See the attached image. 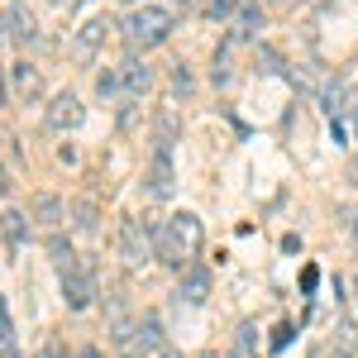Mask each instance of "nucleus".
Masks as SVG:
<instances>
[{
    "instance_id": "obj_1",
    "label": "nucleus",
    "mask_w": 358,
    "mask_h": 358,
    "mask_svg": "<svg viewBox=\"0 0 358 358\" xmlns=\"http://www.w3.org/2000/svg\"><path fill=\"white\" fill-rule=\"evenodd\" d=\"M153 249H158L163 263H172V268H191V258L201 254V220H196L191 210H181V215H172V220H163V230L153 234Z\"/></svg>"
},
{
    "instance_id": "obj_2",
    "label": "nucleus",
    "mask_w": 358,
    "mask_h": 358,
    "mask_svg": "<svg viewBox=\"0 0 358 358\" xmlns=\"http://www.w3.org/2000/svg\"><path fill=\"white\" fill-rule=\"evenodd\" d=\"M120 29H124L129 48H153V43H163V38L177 29V14H172L168 5H134Z\"/></svg>"
},
{
    "instance_id": "obj_3",
    "label": "nucleus",
    "mask_w": 358,
    "mask_h": 358,
    "mask_svg": "<svg viewBox=\"0 0 358 358\" xmlns=\"http://www.w3.org/2000/svg\"><path fill=\"white\" fill-rule=\"evenodd\" d=\"M115 344L124 358H148L163 349V325L153 315H144L139 325H115Z\"/></svg>"
},
{
    "instance_id": "obj_4",
    "label": "nucleus",
    "mask_w": 358,
    "mask_h": 358,
    "mask_svg": "<svg viewBox=\"0 0 358 358\" xmlns=\"http://www.w3.org/2000/svg\"><path fill=\"white\" fill-rule=\"evenodd\" d=\"M144 191H148L153 201H168V196L177 191V172H172V139H158V144H153V163H148Z\"/></svg>"
},
{
    "instance_id": "obj_5",
    "label": "nucleus",
    "mask_w": 358,
    "mask_h": 358,
    "mask_svg": "<svg viewBox=\"0 0 358 358\" xmlns=\"http://www.w3.org/2000/svg\"><path fill=\"white\" fill-rule=\"evenodd\" d=\"M158 249H153V230L144 225V220H124L120 225V258L129 263V268H139V263H148Z\"/></svg>"
},
{
    "instance_id": "obj_6",
    "label": "nucleus",
    "mask_w": 358,
    "mask_h": 358,
    "mask_svg": "<svg viewBox=\"0 0 358 358\" xmlns=\"http://www.w3.org/2000/svg\"><path fill=\"white\" fill-rule=\"evenodd\" d=\"M91 296H96V272L91 268L77 263L72 272H63V301H67V311H87Z\"/></svg>"
},
{
    "instance_id": "obj_7",
    "label": "nucleus",
    "mask_w": 358,
    "mask_h": 358,
    "mask_svg": "<svg viewBox=\"0 0 358 358\" xmlns=\"http://www.w3.org/2000/svg\"><path fill=\"white\" fill-rule=\"evenodd\" d=\"M82 115H87V110H82V100H77L72 91H63V96H53V100H48V115H43V120H48V129H53V134H67V129H77V124H82Z\"/></svg>"
},
{
    "instance_id": "obj_8",
    "label": "nucleus",
    "mask_w": 358,
    "mask_h": 358,
    "mask_svg": "<svg viewBox=\"0 0 358 358\" xmlns=\"http://www.w3.org/2000/svg\"><path fill=\"white\" fill-rule=\"evenodd\" d=\"M120 87L129 91V96H148V91H153V67H148L139 53L124 58V63H120Z\"/></svg>"
},
{
    "instance_id": "obj_9",
    "label": "nucleus",
    "mask_w": 358,
    "mask_h": 358,
    "mask_svg": "<svg viewBox=\"0 0 358 358\" xmlns=\"http://www.w3.org/2000/svg\"><path fill=\"white\" fill-rule=\"evenodd\" d=\"M105 29H110V19H105V14L87 19V24L77 29V38H72V53H77V58H96V48L105 43Z\"/></svg>"
},
{
    "instance_id": "obj_10",
    "label": "nucleus",
    "mask_w": 358,
    "mask_h": 358,
    "mask_svg": "<svg viewBox=\"0 0 358 358\" xmlns=\"http://www.w3.org/2000/svg\"><path fill=\"white\" fill-rule=\"evenodd\" d=\"M210 296V272L205 268H186L177 282V301H186V306H201Z\"/></svg>"
},
{
    "instance_id": "obj_11",
    "label": "nucleus",
    "mask_w": 358,
    "mask_h": 358,
    "mask_svg": "<svg viewBox=\"0 0 358 358\" xmlns=\"http://www.w3.org/2000/svg\"><path fill=\"white\" fill-rule=\"evenodd\" d=\"M263 29V5L258 0H239V10H234V38H254Z\"/></svg>"
},
{
    "instance_id": "obj_12",
    "label": "nucleus",
    "mask_w": 358,
    "mask_h": 358,
    "mask_svg": "<svg viewBox=\"0 0 358 358\" xmlns=\"http://www.w3.org/2000/svg\"><path fill=\"white\" fill-rule=\"evenodd\" d=\"M34 215H38L43 225H58V220H67V205H63L58 196H34Z\"/></svg>"
},
{
    "instance_id": "obj_13",
    "label": "nucleus",
    "mask_w": 358,
    "mask_h": 358,
    "mask_svg": "<svg viewBox=\"0 0 358 358\" xmlns=\"http://www.w3.org/2000/svg\"><path fill=\"white\" fill-rule=\"evenodd\" d=\"M14 91H19V96H38V91H43V77H38L29 63H14Z\"/></svg>"
},
{
    "instance_id": "obj_14",
    "label": "nucleus",
    "mask_w": 358,
    "mask_h": 358,
    "mask_svg": "<svg viewBox=\"0 0 358 358\" xmlns=\"http://www.w3.org/2000/svg\"><path fill=\"white\" fill-rule=\"evenodd\" d=\"M48 258H53V263H58L63 272L77 268V254H72V244H67L63 234H53V239H48Z\"/></svg>"
},
{
    "instance_id": "obj_15",
    "label": "nucleus",
    "mask_w": 358,
    "mask_h": 358,
    "mask_svg": "<svg viewBox=\"0 0 358 358\" xmlns=\"http://www.w3.org/2000/svg\"><path fill=\"white\" fill-rule=\"evenodd\" d=\"M0 29H10L14 38H34V24H29V14L14 5V10H5V19H0Z\"/></svg>"
},
{
    "instance_id": "obj_16",
    "label": "nucleus",
    "mask_w": 358,
    "mask_h": 358,
    "mask_svg": "<svg viewBox=\"0 0 358 358\" xmlns=\"http://www.w3.org/2000/svg\"><path fill=\"white\" fill-rule=\"evenodd\" d=\"M0 230H5V239H10V249H19L24 244V215H0Z\"/></svg>"
},
{
    "instance_id": "obj_17",
    "label": "nucleus",
    "mask_w": 358,
    "mask_h": 358,
    "mask_svg": "<svg viewBox=\"0 0 358 358\" xmlns=\"http://www.w3.org/2000/svg\"><path fill=\"white\" fill-rule=\"evenodd\" d=\"M72 215H77V230H82V234L96 230V201H77V205H72Z\"/></svg>"
},
{
    "instance_id": "obj_18",
    "label": "nucleus",
    "mask_w": 358,
    "mask_h": 358,
    "mask_svg": "<svg viewBox=\"0 0 358 358\" xmlns=\"http://www.w3.org/2000/svg\"><path fill=\"white\" fill-rule=\"evenodd\" d=\"M0 354H14V325H10V311H5V296H0Z\"/></svg>"
},
{
    "instance_id": "obj_19",
    "label": "nucleus",
    "mask_w": 358,
    "mask_h": 358,
    "mask_svg": "<svg viewBox=\"0 0 358 358\" xmlns=\"http://www.w3.org/2000/svg\"><path fill=\"white\" fill-rule=\"evenodd\" d=\"M210 77H215V87H230V82H234V67H230V53H215V72H210Z\"/></svg>"
},
{
    "instance_id": "obj_20",
    "label": "nucleus",
    "mask_w": 358,
    "mask_h": 358,
    "mask_svg": "<svg viewBox=\"0 0 358 358\" xmlns=\"http://www.w3.org/2000/svg\"><path fill=\"white\" fill-rule=\"evenodd\" d=\"M96 91H100V100H110V96L120 91V72H100V77H96Z\"/></svg>"
},
{
    "instance_id": "obj_21",
    "label": "nucleus",
    "mask_w": 358,
    "mask_h": 358,
    "mask_svg": "<svg viewBox=\"0 0 358 358\" xmlns=\"http://www.w3.org/2000/svg\"><path fill=\"white\" fill-rule=\"evenodd\" d=\"M239 10V0H205V14L210 19H225V14H234Z\"/></svg>"
},
{
    "instance_id": "obj_22",
    "label": "nucleus",
    "mask_w": 358,
    "mask_h": 358,
    "mask_svg": "<svg viewBox=\"0 0 358 358\" xmlns=\"http://www.w3.org/2000/svg\"><path fill=\"white\" fill-rule=\"evenodd\" d=\"M258 63H263V72H282V58H277V48H268V43H258Z\"/></svg>"
},
{
    "instance_id": "obj_23",
    "label": "nucleus",
    "mask_w": 358,
    "mask_h": 358,
    "mask_svg": "<svg viewBox=\"0 0 358 358\" xmlns=\"http://www.w3.org/2000/svg\"><path fill=\"white\" fill-rule=\"evenodd\" d=\"M239 358H258V354H254V325L239 330Z\"/></svg>"
},
{
    "instance_id": "obj_24",
    "label": "nucleus",
    "mask_w": 358,
    "mask_h": 358,
    "mask_svg": "<svg viewBox=\"0 0 358 358\" xmlns=\"http://www.w3.org/2000/svg\"><path fill=\"white\" fill-rule=\"evenodd\" d=\"M291 344V325H277V335H272V349H287Z\"/></svg>"
},
{
    "instance_id": "obj_25",
    "label": "nucleus",
    "mask_w": 358,
    "mask_h": 358,
    "mask_svg": "<svg viewBox=\"0 0 358 358\" xmlns=\"http://www.w3.org/2000/svg\"><path fill=\"white\" fill-rule=\"evenodd\" d=\"M315 282H320V272H315V268L301 272V291H315Z\"/></svg>"
},
{
    "instance_id": "obj_26",
    "label": "nucleus",
    "mask_w": 358,
    "mask_h": 358,
    "mask_svg": "<svg viewBox=\"0 0 358 358\" xmlns=\"http://www.w3.org/2000/svg\"><path fill=\"white\" fill-rule=\"evenodd\" d=\"M172 87H177V91H186V87H191V77H186V67H177V72H172Z\"/></svg>"
},
{
    "instance_id": "obj_27",
    "label": "nucleus",
    "mask_w": 358,
    "mask_h": 358,
    "mask_svg": "<svg viewBox=\"0 0 358 358\" xmlns=\"http://www.w3.org/2000/svg\"><path fill=\"white\" fill-rule=\"evenodd\" d=\"M349 181H358V158H354V163H349Z\"/></svg>"
},
{
    "instance_id": "obj_28",
    "label": "nucleus",
    "mask_w": 358,
    "mask_h": 358,
    "mask_svg": "<svg viewBox=\"0 0 358 358\" xmlns=\"http://www.w3.org/2000/svg\"><path fill=\"white\" fill-rule=\"evenodd\" d=\"M77 358H100V349H82V354H77Z\"/></svg>"
},
{
    "instance_id": "obj_29",
    "label": "nucleus",
    "mask_w": 358,
    "mask_h": 358,
    "mask_svg": "<svg viewBox=\"0 0 358 358\" xmlns=\"http://www.w3.org/2000/svg\"><path fill=\"white\" fill-rule=\"evenodd\" d=\"M5 191H10V181H5V168H0V196H5Z\"/></svg>"
},
{
    "instance_id": "obj_30",
    "label": "nucleus",
    "mask_w": 358,
    "mask_h": 358,
    "mask_svg": "<svg viewBox=\"0 0 358 358\" xmlns=\"http://www.w3.org/2000/svg\"><path fill=\"white\" fill-rule=\"evenodd\" d=\"M0 100H5V72H0Z\"/></svg>"
},
{
    "instance_id": "obj_31",
    "label": "nucleus",
    "mask_w": 358,
    "mask_h": 358,
    "mask_svg": "<svg viewBox=\"0 0 358 358\" xmlns=\"http://www.w3.org/2000/svg\"><path fill=\"white\" fill-rule=\"evenodd\" d=\"M277 5H301V0H277Z\"/></svg>"
},
{
    "instance_id": "obj_32",
    "label": "nucleus",
    "mask_w": 358,
    "mask_h": 358,
    "mask_svg": "<svg viewBox=\"0 0 358 358\" xmlns=\"http://www.w3.org/2000/svg\"><path fill=\"white\" fill-rule=\"evenodd\" d=\"M38 358H53V349H43V354H38Z\"/></svg>"
},
{
    "instance_id": "obj_33",
    "label": "nucleus",
    "mask_w": 358,
    "mask_h": 358,
    "mask_svg": "<svg viewBox=\"0 0 358 358\" xmlns=\"http://www.w3.org/2000/svg\"><path fill=\"white\" fill-rule=\"evenodd\" d=\"M354 239H358V215H354Z\"/></svg>"
},
{
    "instance_id": "obj_34",
    "label": "nucleus",
    "mask_w": 358,
    "mask_h": 358,
    "mask_svg": "<svg viewBox=\"0 0 358 358\" xmlns=\"http://www.w3.org/2000/svg\"><path fill=\"white\" fill-rule=\"evenodd\" d=\"M163 358H177V354H172V349H168V354H163Z\"/></svg>"
},
{
    "instance_id": "obj_35",
    "label": "nucleus",
    "mask_w": 358,
    "mask_h": 358,
    "mask_svg": "<svg viewBox=\"0 0 358 358\" xmlns=\"http://www.w3.org/2000/svg\"><path fill=\"white\" fill-rule=\"evenodd\" d=\"M354 129H358V110H354Z\"/></svg>"
}]
</instances>
